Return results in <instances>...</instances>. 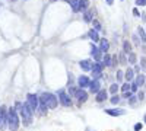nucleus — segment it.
I'll return each mask as SVG.
<instances>
[{"instance_id":"obj_12","label":"nucleus","mask_w":146,"mask_h":131,"mask_svg":"<svg viewBox=\"0 0 146 131\" xmlns=\"http://www.w3.org/2000/svg\"><path fill=\"white\" fill-rule=\"evenodd\" d=\"M105 112L111 117H118V115H124L126 109H120V108H113V109H105Z\"/></svg>"},{"instance_id":"obj_17","label":"nucleus","mask_w":146,"mask_h":131,"mask_svg":"<svg viewBox=\"0 0 146 131\" xmlns=\"http://www.w3.org/2000/svg\"><path fill=\"white\" fill-rule=\"evenodd\" d=\"M111 63H113V57L110 55V54H104V57H102V64H104V67L107 66V67H110L111 66Z\"/></svg>"},{"instance_id":"obj_34","label":"nucleus","mask_w":146,"mask_h":131,"mask_svg":"<svg viewBox=\"0 0 146 131\" xmlns=\"http://www.w3.org/2000/svg\"><path fill=\"white\" fill-rule=\"evenodd\" d=\"M131 93H133L131 90H129V92H124V95H123V98H127V99H129V98H131V96H133Z\"/></svg>"},{"instance_id":"obj_5","label":"nucleus","mask_w":146,"mask_h":131,"mask_svg":"<svg viewBox=\"0 0 146 131\" xmlns=\"http://www.w3.org/2000/svg\"><path fill=\"white\" fill-rule=\"evenodd\" d=\"M27 102L29 103V106L32 108L34 112L40 108V98L36 96V95H34V93H29L28 96H27Z\"/></svg>"},{"instance_id":"obj_25","label":"nucleus","mask_w":146,"mask_h":131,"mask_svg":"<svg viewBox=\"0 0 146 131\" xmlns=\"http://www.w3.org/2000/svg\"><path fill=\"white\" fill-rule=\"evenodd\" d=\"M92 25H94V29H95V31H98V32H100V31H102L101 23H100L98 20H96V19H94V20H92Z\"/></svg>"},{"instance_id":"obj_19","label":"nucleus","mask_w":146,"mask_h":131,"mask_svg":"<svg viewBox=\"0 0 146 131\" xmlns=\"http://www.w3.org/2000/svg\"><path fill=\"white\" fill-rule=\"evenodd\" d=\"M89 7V0H79V10L85 12Z\"/></svg>"},{"instance_id":"obj_42","label":"nucleus","mask_w":146,"mask_h":131,"mask_svg":"<svg viewBox=\"0 0 146 131\" xmlns=\"http://www.w3.org/2000/svg\"><path fill=\"white\" fill-rule=\"evenodd\" d=\"M64 2H66V3H70V0H64Z\"/></svg>"},{"instance_id":"obj_2","label":"nucleus","mask_w":146,"mask_h":131,"mask_svg":"<svg viewBox=\"0 0 146 131\" xmlns=\"http://www.w3.org/2000/svg\"><path fill=\"white\" fill-rule=\"evenodd\" d=\"M7 127L12 131H16L19 128V115L16 108H9L7 111Z\"/></svg>"},{"instance_id":"obj_33","label":"nucleus","mask_w":146,"mask_h":131,"mask_svg":"<svg viewBox=\"0 0 146 131\" xmlns=\"http://www.w3.org/2000/svg\"><path fill=\"white\" fill-rule=\"evenodd\" d=\"M137 88H139V86L136 85V82H131V89H130V90H131V92H136Z\"/></svg>"},{"instance_id":"obj_28","label":"nucleus","mask_w":146,"mask_h":131,"mask_svg":"<svg viewBox=\"0 0 146 131\" xmlns=\"http://www.w3.org/2000/svg\"><path fill=\"white\" fill-rule=\"evenodd\" d=\"M123 77H124V73H123L121 70H118V71H117V74H115L117 82H121V80H123Z\"/></svg>"},{"instance_id":"obj_11","label":"nucleus","mask_w":146,"mask_h":131,"mask_svg":"<svg viewBox=\"0 0 146 131\" xmlns=\"http://www.w3.org/2000/svg\"><path fill=\"white\" fill-rule=\"evenodd\" d=\"M78 85H79V88H82V89L89 88L91 80H89V77H88V76H80V77L78 79Z\"/></svg>"},{"instance_id":"obj_23","label":"nucleus","mask_w":146,"mask_h":131,"mask_svg":"<svg viewBox=\"0 0 146 131\" xmlns=\"http://www.w3.org/2000/svg\"><path fill=\"white\" fill-rule=\"evenodd\" d=\"M70 7L73 12H79V0H70Z\"/></svg>"},{"instance_id":"obj_18","label":"nucleus","mask_w":146,"mask_h":131,"mask_svg":"<svg viewBox=\"0 0 146 131\" xmlns=\"http://www.w3.org/2000/svg\"><path fill=\"white\" fill-rule=\"evenodd\" d=\"M92 15H94V10H85V13H83V20L85 22H92Z\"/></svg>"},{"instance_id":"obj_43","label":"nucleus","mask_w":146,"mask_h":131,"mask_svg":"<svg viewBox=\"0 0 146 131\" xmlns=\"http://www.w3.org/2000/svg\"><path fill=\"white\" fill-rule=\"evenodd\" d=\"M86 131H92V130H91V128H86Z\"/></svg>"},{"instance_id":"obj_38","label":"nucleus","mask_w":146,"mask_h":131,"mask_svg":"<svg viewBox=\"0 0 146 131\" xmlns=\"http://www.w3.org/2000/svg\"><path fill=\"white\" fill-rule=\"evenodd\" d=\"M133 15H135V16H140V13H139L137 9H133Z\"/></svg>"},{"instance_id":"obj_45","label":"nucleus","mask_w":146,"mask_h":131,"mask_svg":"<svg viewBox=\"0 0 146 131\" xmlns=\"http://www.w3.org/2000/svg\"><path fill=\"white\" fill-rule=\"evenodd\" d=\"M51 2H56V0H51Z\"/></svg>"},{"instance_id":"obj_35","label":"nucleus","mask_w":146,"mask_h":131,"mask_svg":"<svg viewBox=\"0 0 146 131\" xmlns=\"http://www.w3.org/2000/svg\"><path fill=\"white\" fill-rule=\"evenodd\" d=\"M146 0H136V6H145Z\"/></svg>"},{"instance_id":"obj_4","label":"nucleus","mask_w":146,"mask_h":131,"mask_svg":"<svg viewBox=\"0 0 146 131\" xmlns=\"http://www.w3.org/2000/svg\"><path fill=\"white\" fill-rule=\"evenodd\" d=\"M57 96H58V102L62 103L63 106H70V105H72L70 95H67L64 89H60V90L57 92Z\"/></svg>"},{"instance_id":"obj_32","label":"nucleus","mask_w":146,"mask_h":131,"mask_svg":"<svg viewBox=\"0 0 146 131\" xmlns=\"http://www.w3.org/2000/svg\"><path fill=\"white\" fill-rule=\"evenodd\" d=\"M120 64H127V60H126V57H124V54H120Z\"/></svg>"},{"instance_id":"obj_13","label":"nucleus","mask_w":146,"mask_h":131,"mask_svg":"<svg viewBox=\"0 0 146 131\" xmlns=\"http://www.w3.org/2000/svg\"><path fill=\"white\" fill-rule=\"evenodd\" d=\"M108 48H110V42H108L105 38H101V39H100V50L105 54V53L108 51Z\"/></svg>"},{"instance_id":"obj_10","label":"nucleus","mask_w":146,"mask_h":131,"mask_svg":"<svg viewBox=\"0 0 146 131\" xmlns=\"http://www.w3.org/2000/svg\"><path fill=\"white\" fill-rule=\"evenodd\" d=\"M89 90H91V93H95V95L101 90V83H100V80H98V79H94V82H91V85H89Z\"/></svg>"},{"instance_id":"obj_15","label":"nucleus","mask_w":146,"mask_h":131,"mask_svg":"<svg viewBox=\"0 0 146 131\" xmlns=\"http://www.w3.org/2000/svg\"><path fill=\"white\" fill-rule=\"evenodd\" d=\"M79 66H80V68H82V70H85V71L92 70V63H91L89 60H82V61L79 63Z\"/></svg>"},{"instance_id":"obj_9","label":"nucleus","mask_w":146,"mask_h":131,"mask_svg":"<svg viewBox=\"0 0 146 131\" xmlns=\"http://www.w3.org/2000/svg\"><path fill=\"white\" fill-rule=\"evenodd\" d=\"M7 125V112L6 108H0V128H5Z\"/></svg>"},{"instance_id":"obj_41","label":"nucleus","mask_w":146,"mask_h":131,"mask_svg":"<svg viewBox=\"0 0 146 131\" xmlns=\"http://www.w3.org/2000/svg\"><path fill=\"white\" fill-rule=\"evenodd\" d=\"M105 2H107V3H108V5H110V6H111V5H113V3H114V0H105Z\"/></svg>"},{"instance_id":"obj_37","label":"nucleus","mask_w":146,"mask_h":131,"mask_svg":"<svg viewBox=\"0 0 146 131\" xmlns=\"http://www.w3.org/2000/svg\"><path fill=\"white\" fill-rule=\"evenodd\" d=\"M140 64H142V67H143V68L146 67V58H145V57H142V60H140Z\"/></svg>"},{"instance_id":"obj_3","label":"nucleus","mask_w":146,"mask_h":131,"mask_svg":"<svg viewBox=\"0 0 146 131\" xmlns=\"http://www.w3.org/2000/svg\"><path fill=\"white\" fill-rule=\"evenodd\" d=\"M40 102L44 103L47 108H50V109H54L56 106H57V103H58L57 98L54 96L53 93H42L41 98H40Z\"/></svg>"},{"instance_id":"obj_16","label":"nucleus","mask_w":146,"mask_h":131,"mask_svg":"<svg viewBox=\"0 0 146 131\" xmlns=\"http://www.w3.org/2000/svg\"><path fill=\"white\" fill-rule=\"evenodd\" d=\"M96 102H104L105 99H107V90L105 89H101L98 93H96Z\"/></svg>"},{"instance_id":"obj_44","label":"nucleus","mask_w":146,"mask_h":131,"mask_svg":"<svg viewBox=\"0 0 146 131\" xmlns=\"http://www.w3.org/2000/svg\"><path fill=\"white\" fill-rule=\"evenodd\" d=\"M145 121H146V115H145Z\"/></svg>"},{"instance_id":"obj_8","label":"nucleus","mask_w":146,"mask_h":131,"mask_svg":"<svg viewBox=\"0 0 146 131\" xmlns=\"http://www.w3.org/2000/svg\"><path fill=\"white\" fill-rule=\"evenodd\" d=\"M73 98H76L79 103H83V102H86V99H88V93L85 92L82 88H78V90H76V93H75Z\"/></svg>"},{"instance_id":"obj_40","label":"nucleus","mask_w":146,"mask_h":131,"mask_svg":"<svg viewBox=\"0 0 146 131\" xmlns=\"http://www.w3.org/2000/svg\"><path fill=\"white\" fill-rule=\"evenodd\" d=\"M140 16H142V20H143V22H146V13H142Z\"/></svg>"},{"instance_id":"obj_39","label":"nucleus","mask_w":146,"mask_h":131,"mask_svg":"<svg viewBox=\"0 0 146 131\" xmlns=\"http://www.w3.org/2000/svg\"><path fill=\"white\" fill-rule=\"evenodd\" d=\"M137 98H139V101H142V99H143V92H139V95H137Z\"/></svg>"},{"instance_id":"obj_21","label":"nucleus","mask_w":146,"mask_h":131,"mask_svg":"<svg viewBox=\"0 0 146 131\" xmlns=\"http://www.w3.org/2000/svg\"><path fill=\"white\" fill-rule=\"evenodd\" d=\"M124 77L127 79V82H131L133 77H135V71H133L131 68H127V71L124 73Z\"/></svg>"},{"instance_id":"obj_22","label":"nucleus","mask_w":146,"mask_h":131,"mask_svg":"<svg viewBox=\"0 0 146 131\" xmlns=\"http://www.w3.org/2000/svg\"><path fill=\"white\" fill-rule=\"evenodd\" d=\"M135 82H136L137 86H143V85H145V74H137Z\"/></svg>"},{"instance_id":"obj_31","label":"nucleus","mask_w":146,"mask_h":131,"mask_svg":"<svg viewBox=\"0 0 146 131\" xmlns=\"http://www.w3.org/2000/svg\"><path fill=\"white\" fill-rule=\"evenodd\" d=\"M137 99H139L137 96H131V98H129V103H130V105H135Z\"/></svg>"},{"instance_id":"obj_27","label":"nucleus","mask_w":146,"mask_h":131,"mask_svg":"<svg viewBox=\"0 0 146 131\" xmlns=\"http://www.w3.org/2000/svg\"><path fill=\"white\" fill-rule=\"evenodd\" d=\"M110 92H111L113 95H117V92H118V85L117 83H113V85L110 86Z\"/></svg>"},{"instance_id":"obj_20","label":"nucleus","mask_w":146,"mask_h":131,"mask_svg":"<svg viewBox=\"0 0 146 131\" xmlns=\"http://www.w3.org/2000/svg\"><path fill=\"white\" fill-rule=\"evenodd\" d=\"M123 53L124 54H130L131 53V44L129 41H124L123 42Z\"/></svg>"},{"instance_id":"obj_7","label":"nucleus","mask_w":146,"mask_h":131,"mask_svg":"<svg viewBox=\"0 0 146 131\" xmlns=\"http://www.w3.org/2000/svg\"><path fill=\"white\" fill-rule=\"evenodd\" d=\"M102 54H104V53L100 50V47H95L94 42H92V45H91V55L94 57V60H95V61H101L102 57H104Z\"/></svg>"},{"instance_id":"obj_26","label":"nucleus","mask_w":146,"mask_h":131,"mask_svg":"<svg viewBox=\"0 0 146 131\" xmlns=\"http://www.w3.org/2000/svg\"><path fill=\"white\" fill-rule=\"evenodd\" d=\"M127 55H129V63H130V64H135V63H136V54L131 51V53L127 54Z\"/></svg>"},{"instance_id":"obj_1","label":"nucleus","mask_w":146,"mask_h":131,"mask_svg":"<svg viewBox=\"0 0 146 131\" xmlns=\"http://www.w3.org/2000/svg\"><path fill=\"white\" fill-rule=\"evenodd\" d=\"M16 109L19 111V115L22 118V122L25 125H29L32 122V115H34V111L29 106V103L28 102H25V103L16 102Z\"/></svg>"},{"instance_id":"obj_30","label":"nucleus","mask_w":146,"mask_h":131,"mask_svg":"<svg viewBox=\"0 0 146 131\" xmlns=\"http://www.w3.org/2000/svg\"><path fill=\"white\" fill-rule=\"evenodd\" d=\"M130 89H131V85H129V82H127V83H124V85L121 86V90H123V92H129Z\"/></svg>"},{"instance_id":"obj_14","label":"nucleus","mask_w":146,"mask_h":131,"mask_svg":"<svg viewBox=\"0 0 146 131\" xmlns=\"http://www.w3.org/2000/svg\"><path fill=\"white\" fill-rule=\"evenodd\" d=\"M88 37L92 39V42H98V41L101 39V38H100V35H98V31H95L94 28L88 32Z\"/></svg>"},{"instance_id":"obj_24","label":"nucleus","mask_w":146,"mask_h":131,"mask_svg":"<svg viewBox=\"0 0 146 131\" xmlns=\"http://www.w3.org/2000/svg\"><path fill=\"white\" fill-rule=\"evenodd\" d=\"M137 32H139V37H140V39H142V42H145V44H146V31H145L143 28H140V26H139V29H137Z\"/></svg>"},{"instance_id":"obj_36","label":"nucleus","mask_w":146,"mask_h":131,"mask_svg":"<svg viewBox=\"0 0 146 131\" xmlns=\"http://www.w3.org/2000/svg\"><path fill=\"white\" fill-rule=\"evenodd\" d=\"M142 127H143V125H142L140 122H139V124H136V125H135V131H140V130H142Z\"/></svg>"},{"instance_id":"obj_29","label":"nucleus","mask_w":146,"mask_h":131,"mask_svg":"<svg viewBox=\"0 0 146 131\" xmlns=\"http://www.w3.org/2000/svg\"><path fill=\"white\" fill-rule=\"evenodd\" d=\"M110 101H111L113 105H117V103L120 102V96H118V95H113V98L110 99Z\"/></svg>"},{"instance_id":"obj_6","label":"nucleus","mask_w":146,"mask_h":131,"mask_svg":"<svg viewBox=\"0 0 146 131\" xmlns=\"http://www.w3.org/2000/svg\"><path fill=\"white\" fill-rule=\"evenodd\" d=\"M102 68H104L102 61L92 63V76H94V79H100L102 76Z\"/></svg>"}]
</instances>
